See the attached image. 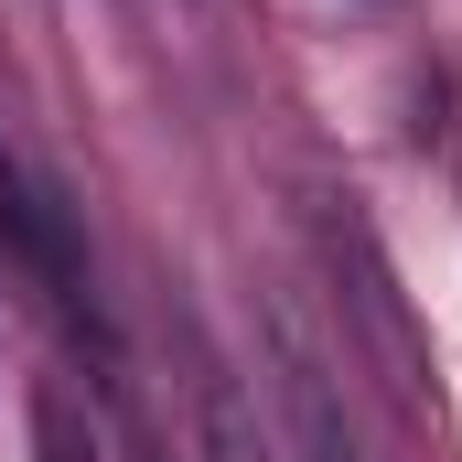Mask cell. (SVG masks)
<instances>
[{
    "instance_id": "7a4b0ae2",
    "label": "cell",
    "mask_w": 462,
    "mask_h": 462,
    "mask_svg": "<svg viewBox=\"0 0 462 462\" xmlns=\"http://www.w3.org/2000/svg\"><path fill=\"white\" fill-rule=\"evenodd\" d=\"M312 462H355V441L334 430V420H323V409H312Z\"/></svg>"
},
{
    "instance_id": "3957f363",
    "label": "cell",
    "mask_w": 462,
    "mask_h": 462,
    "mask_svg": "<svg viewBox=\"0 0 462 462\" xmlns=\"http://www.w3.org/2000/svg\"><path fill=\"white\" fill-rule=\"evenodd\" d=\"M0 216H11V226H22V183H11V162H0Z\"/></svg>"
},
{
    "instance_id": "6da1fadb",
    "label": "cell",
    "mask_w": 462,
    "mask_h": 462,
    "mask_svg": "<svg viewBox=\"0 0 462 462\" xmlns=\"http://www.w3.org/2000/svg\"><path fill=\"white\" fill-rule=\"evenodd\" d=\"M43 452H54V462H76V409H65L54 387H43Z\"/></svg>"
}]
</instances>
